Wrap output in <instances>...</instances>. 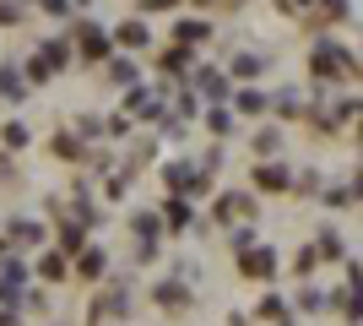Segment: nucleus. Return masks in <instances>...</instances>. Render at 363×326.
I'll list each match as a JSON object with an SVG mask.
<instances>
[{
	"mask_svg": "<svg viewBox=\"0 0 363 326\" xmlns=\"http://www.w3.org/2000/svg\"><path fill=\"white\" fill-rule=\"evenodd\" d=\"M44 5H49V11H60V0H44Z\"/></svg>",
	"mask_w": 363,
	"mask_h": 326,
	"instance_id": "obj_1",
	"label": "nucleus"
}]
</instances>
